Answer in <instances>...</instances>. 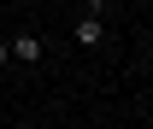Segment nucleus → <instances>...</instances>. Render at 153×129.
Here are the masks:
<instances>
[{"mask_svg":"<svg viewBox=\"0 0 153 129\" xmlns=\"http://www.w3.org/2000/svg\"><path fill=\"white\" fill-rule=\"evenodd\" d=\"M6 47H12V65H41V59H47V41H41L36 29H18Z\"/></svg>","mask_w":153,"mask_h":129,"instance_id":"obj_1","label":"nucleus"},{"mask_svg":"<svg viewBox=\"0 0 153 129\" xmlns=\"http://www.w3.org/2000/svg\"><path fill=\"white\" fill-rule=\"evenodd\" d=\"M71 35H76V47H100V41H106V24H100L94 12H82V18H76V29H71Z\"/></svg>","mask_w":153,"mask_h":129,"instance_id":"obj_2","label":"nucleus"}]
</instances>
